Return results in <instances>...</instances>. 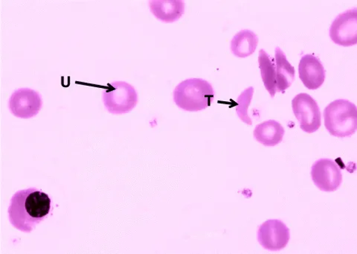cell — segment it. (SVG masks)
<instances>
[{"mask_svg": "<svg viewBox=\"0 0 357 254\" xmlns=\"http://www.w3.org/2000/svg\"><path fill=\"white\" fill-rule=\"evenodd\" d=\"M51 203L50 197L38 188L20 190L10 200L8 209L10 223L17 230L31 233L48 217Z\"/></svg>", "mask_w": 357, "mask_h": 254, "instance_id": "1", "label": "cell"}, {"mask_svg": "<svg viewBox=\"0 0 357 254\" xmlns=\"http://www.w3.org/2000/svg\"><path fill=\"white\" fill-rule=\"evenodd\" d=\"M215 98L211 84L201 79H189L178 84L174 91L175 104L185 112H197L209 107Z\"/></svg>", "mask_w": 357, "mask_h": 254, "instance_id": "2", "label": "cell"}, {"mask_svg": "<svg viewBox=\"0 0 357 254\" xmlns=\"http://www.w3.org/2000/svg\"><path fill=\"white\" fill-rule=\"evenodd\" d=\"M324 119L331 135L340 138L351 137L357 129L356 106L345 99H337L324 110Z\"/></svg>", "mask_w": 357, "mask_h": 254, "instance_id": "3", "label": "cell"}, {"mask_svg": "<svg viewBox=\"0 0 357 254\" xmlns=\"http://www.w3.org/2000/svg\"><path fill=\"white\" fill-rule=\"evenodd\" d=\"M103 102L112 114H127L138 103V94L131 84L124 82L108 84L103 92Z\"/></svg>", "mask_w": 357, "mask_h": 254, "instance_id": "4", "label": "cell"}, {"mask_svg": "<svg viewBox=\"0 0 357 254\" xmlns=\"http://www.w3.org/2000/svg\"><path fill=\"white\" fill-rule=\"evenodd\" d=\"M292 107L301 130L312 134L319 129L321 114L314 98L307 94H299L293 99Z\"/></svg>", "mask_w": 357, "mask_h": 254, "instance_id": "5", "label": "cell"}, {"mask_svg": "<svg viewBox=\"0 0 357 254\" xmlns=\"http://www.w3.org/2000/svg\"><path fill=\"white\" fill-rule=\"evenodd\" d=\"M330 37L334 43L342 47H351L357 43V9L346 10L333 21Z\"/></svg>", "mask_w": 357, "mask_h": 254, "instance_id": "6", "label": "cell"}, {"mask_svg": "<svg viewBox=\"0 0 357 254\" xmlns=\"http://www.w3.org/2000/svg\"><path fill=\"white\" fill-rule=\"evenodd\" d=\"M312 180L323 192L331 193L339 189L342 182V174L333 160L322 158L312 165Z\"/></svg>", "mask_w": 357, "mask_h": 254, "instance_id": "7", "label": "cell"}, {"mask_svg": "<svg viewBox=\"0 0 357 254\" xmlns=\"http://www.w3.org/2000/svg\"><path fill=\"white\" fill-rule=\"evenodd\" d=\"M289 238V229L280 220H268L258 230L260 245L271 251H278L286 248Z\"/></svg>", "mask_w": 357, "mask_h": 254, "instance_id": "8", "label": "cell"}, {"mask_svg": "<svg viewBox=\"0 0 357 254\" xmlns=\"http://www.w3.org/2000/svg\"><path fill=\"white\" fill-rule=\"evenodd\" d=\"M43 105L40 94L29 88L15 91L9 99V109L16 117L29 119L36 116Z\"/></svg>", "mask_w": 357, "mask_h": 254, "instance_id": "9", "label": "cell"}, {"mask_svg": "<svg viewBox=\"0 0 357 254\" xmlns=\"http://www.w3.org/2000/svg\"><path fill=\"white\" fill-rule=\"evenodd\" d=\"M299 78L309 90H317L325 82L326 70L320 60L312 54H305L298 65Z\"/></svg>", "mask_w": 357, "mask_h": 254, "instance_id": "10", "label": "cell"}, {"mask_svg": "<svg viewBox=\"0 0 357 254\" xmlns=\"http://www.w3.org/2000/svg\"><path fill=\"white\" fill-rule=\"evenodd\" d=\"M149 6L156 19L165 23H174L180 19L185 8L182 0H151Z\"/></svg>", "mask_w": 357, "mask_h": 254, "instance_id": "11", "label": "cell"}, {"mask_svg": "<svg viewBox=\"0 0 357 254\" xmlns=\"http://www.w3.org/2000/svg\"><path fill=\"white\" fill-rule=\"evenodd\" d=\"M255 139L264 147H275L283 140L285 130L275 120H268L256 126L254 130Z\"/></svg>", "mask_w": 357, "mask_h": 254, "instance_id": "12", "label": "cell"}, {"mask_svg": "<svg viewBox=\"0 0 357 254\" xmlns=\"http://www.w3.org/2000/svg\"><path fill=\"white\" fill-rule=\"evenodd\" d=\"M276 92L284 94L295 80V69L279 47L275 49Z\"/></svg>", "mask_w": 357, "mask_h": 254, "instance_id": "13", "label": "cell"}, {"mask_svg": "<svg viewBox=\"0 0 357 254\" xmlns=\"http://www.w3.org/2000/svg\"><path fill=\"white\" fill-rule=\"evenodd\" d=\"M258 44V36L252 31L244 29L233 37L231 41V51L234 57L247 58L255 52Z\"/></svg>", "mask_w": 357, "mask_h": 254, "instance_id": "14", "label": "cell"}, {"mask_svg": "<svg viewBox=\"0 0 357 254\" xmlns=\"http://www.w3.org/2000/svg\"><path fill=\"white\" fill-rule=\"evenodd\" d=\"M259 68L261 78L266 89L272 98L275 97L276 92L275 64V60L264 50L259 51Z\"/></svg>", "mask_w": 357, "mask_h": 254, "instance_id": "15", "label": "cell"}, {"mask_svg": "<svg viewBox=\"0 0 357 254\" xmlns=\"http://www.w3.org/2000/svg\"><path fill=\"white\" fill-rule=\"evenodd\" d=\"M254 94L253 87H250L245 89L237 98L236 112L238 117L248 125H252V121L248 115V107L251 103Z\"/></svg>", "mask_w": 357, "mask_h": 254, "instance_id": "16", "label": "cell"}]
</instances>
